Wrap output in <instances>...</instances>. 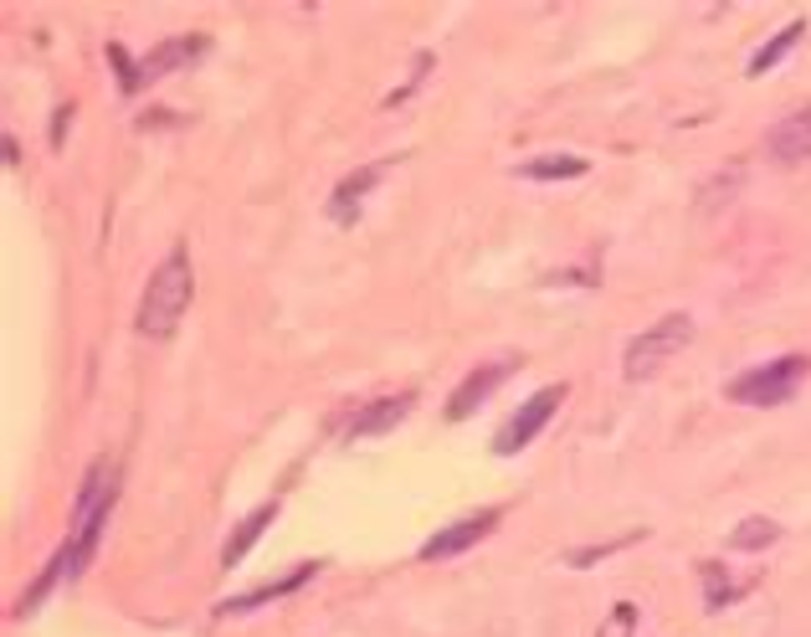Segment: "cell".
<instances>
[{
    "mask_svg": "<svg viewBox=\"0 0 811 637\" xmlns=\"http://www.w3.org/2000/svg\"><path fill=\"white\" fill-rule=\"evenodd\" d=\"M191 294H196V273H191V253L170 247V257L154 268L150 288H144V304H140V335L144 340H170L181 314L191 309Z\"/></svg>",
    "mask_w": 811,
    "mask_h": 637,
    "instance_id": "6da1fadb",
    "label": "cell"
},
{
    "mask_svg": "<svg viewBox=\"0 0 811 637\" xmlns=\"http://www.w3.org/2000/svg\"><path fill=\"white\" fill-rule=\"evenodd\" d=\"M688 340H694V319H688V314H668V319H658V325L643 329V335L627 345L622 376H627V381H647V376H658L663 360H673V355L684 350Z\"/></svg>",
    "mask_w": 811,
    "mask_h": 637,
    "instance_id": "7a4b0ae2",
    "label": "cell"
},
{
    "mask_svg": "<svg viewBox=\"0 0 811 637\" xmlns=\"http://www.w3.org/2000/svg\"><path fill=\"white\" fill-rule=\"evenodd\" d=\"M807 370L811 366L801 355H781V360H770V366H756V370H745V376H735V381H729V401H745V407H781V401H791V391L801 386Z\"/></svg>",
    "mask_w": 811,
    "mask_h": 637,
    "instance_id": "3957f363",
    "label": "cell"
},
{
    "mask_svg": "<svg viewBox=\"0 0 811 637\" xmlns=\"http://www.w3.org/2000/svg\"><path fill=\"white\" fill-rule=\"evenodd\" d=\"M560 401H565V386H545V391H534V397L504 422V432L493 438V453H499V458H514L524 442H534V438H540V427H545L550 417L560 411Z\"/></svg>",
    "mask_w": 811,
    "mask_h": 637,
    "instance_id": "277c9868",
    "label": "cell"
},
{
    "mask_svg": "<svg viewBox=\"0 0 811 637\" xmlns=\"http://www.w3.org/2000/svg\"><path fill=\"white\" fill-rule=\"evenodd\" d=\"M499 520H504V510H478V514H468V520L448 524V530H437V535L421 545V561H448V555H458V551H473L478 540L499 530Z\"/></svg>",
    "mask_w": 811,
    "mask_h": 637,
    "instance_id": "5b68a950",
    "label": "cell"
},
{
    "mask_svg": "<svg viewBox=\"0 0 811 637\" xmlns=\"http://www.w3.org/2000/svg\"><path fill=\"white\" fill-rule=\"evenodd\" d=\"M519 360L514 355H504V360H489V366H478L473 376H468V381L458 386V391H452V401H448V422H468V417H473L478 407H483V401L493 397V391H499V386L509 381V370H514Z\"/></svg>",
    "mask_w": 811,
    "mask_h": 637,
    "instance_id": "8992f818",
    "label": "cell"
},
{
    "mask_svg": "<svg viewBox=\"0 0 811 637\" xmlns=\"http://www.w3.org/2000/svg\"><path fill=\"white\" fill-rule=\"evenodd\" d=\"M766 155L776 165H807L811 160V103L807 109H791L781 124L766 134Z\"/></svg>",
    "mask_w": 811,
    "mask_h": 637,
    "instance_id": "52a82bcc",
    "label": "cell"
},
{
    "mask_svg": "<svg viewBox=\"0 0 811 637\" xmlns=\"http://www.w3.org/2000/svg\"><path fill=\"white\" fill-rule=\"evenodd\" d=\"M386 165L391 160H376V165H360L355 175H345V181L335 185V196H329V216H335L339 227H350L355 216H360V206H365V196H370V185L386 175Z\"/></svg>",
    "mask_w": 811,
    "mask_h": 637,
    "instance_id": "ba28073f",
    "label": "cell"
},
{
    "mask_svg": "<svg viewBox=\"0 0 811 637\" xmlns=\"http://www.w3.org/2000/svg\"><path fill=\"white\" fill-rule=\"evenodd\" d=\"M411 407H417V397H411V391H401V397H380V401H370L365 411H355L350 438H380V432H391V427L401 422V417H406Z\"/></svg>",
    "mask_w": 811,
    "mask_h": 637,
    "instance_id": "9c48e42d",
    "label": "cell"
},
{
    "mask_svg": "<svg viewBox=\"0 0 811 637\" xmlns=\"http://www.w3.org/2000/svg\"><path fill=\"white\" fill-rule=\"evenodd\" d=\"M314 576H319V566H298V571H288L283 581H273V586H257V592H247V596H232V602H222V607H216V617H242V612L263 607V602H278V596L298 592V586H304V581H314Z\"/></svg>",
    "mask_w": 811,
    "mask_h": 637,
    "instance_id": "30bf717a",
    "label": "cell"
},
{
    "mask_svg": "<svg viewBox=\"0 0 811 637\" xmlns=\"http://www.w3.org/2000/svg\"><path fill=\"white\" fill-rule=\"evenodd\" d=\"M278 520V499H267V504H257L253 514H247V520L237 524V530H232V540H226V551H222V566H237L242 555L253 551L257 540H263V530L267 524Z\"/></svg>",
    "mask_w": 811,
    "mask_h": 637,
    "instance_id": "8fae6325",
    "label": "cell"
},
{
    "mask_svg": "<svg viewBox=\"0 0 811 637\" xmlns=\"http://www.w3.org/2000/svg\"><path fill=\"white\" fill-rule=\"evenodd\" d=\"M206 52V37H170L154 58H144V83H154V78H165L170 68H181V62L201 58Z\"/></svg>",
    "mask_w": 811,
    "mask_h": 637,
    "instance_id": "7c38bea8",
    "label": "cell"
},
{
    "mask_svg": "<svg viewBox=\"0 0 811 637\" xmlns=\"http://www.w3.org/2000/svg\"><path fill=\"white\" fill-rule=\"evenodd\" d=\"M586 171H591V160H581V155H540L530 165H519L524 181H581Z\"/></svg>",
    "mask_w": 811,
    "mask_h": 637,
    "instance_id": "4fadbf2b",
    "label": "cell"
},
{
    "mask_svg": "<svg viewBox=\"0 0 811 637\" xmlns=\"http://www.w3.org/2000/svg\"><path fill=\"white\" fill-rule=\"evenodd\" d=\"M781 540V524L766 520V514H750V520L735 524V535H729V551H766Z\"/></svg>",
    "mask_w": 811,
    "mask_h": 637,
    "instance_id": "5bb4252c",
    "label": "cell"
},
{
    "mask_svg": "<svg viewBox=\"0 0 811 637\" xmlns=\"http://www.w3.org/2000/svg\"><path fill=\"white\" fill-rule=\"evenodd\" d=\"M801 37H807V21H791V27H781V31H776V37H770L766 47H760L756 58H750V78H760V72H770V68H776V62H781L786 52H791V47L801 42Z\"/></svg>",
    "mask_w": 811,
    "mask_h": 637,
    "instance_id": "9a60e30c",
    "label": "cell"
},
{
    "mask_svg": "<svg viewBox=\"0 0 811 637\" xmlns=\"http://www.w3.org/2000/svg\"><path fill=\"white\" fill-rule=\"evenodd\" d=\"M62 571H68V576H72V555H68V545H62V551H57V561H52V566H47L42 576H37V586H31V592L21 596V602H16V617H27V612H37V602H42V596L52 592L57 581H62Z\"/></svg>",
    "mask_w": 811,
    "mask_h": 637,
    "instance_id": "2e32d148",
    "label": "cell"
},
{
    "mask_svg": "<svg viewBox=\"0 0 811 637\" xmlns=\"http://www.w3.org/2000/svg\"><path fill=\"white\" fill-rule=\"evenodd\" d=\"M699 576H704V602H709V612H719V607H729V602H735V596L745 592V586H735V581H725L729 571L725 566H699Z\"/></svg>",
    "mask_w": 811,
    "mask_h": 637,
    "instance_id": "e0dca14e",
    "label": "cell"
},
{
    "mask_svg": "<svg viewBox=\"0 0 811 637\" xmlns=\"http://www.w3.org/2000/svg\"><path fill=\"white\" fill-rule=\"evenodd\" d=\"M637 530H632V535H616V540H606V545H586V551H571V566H596V561H606V555H616V551H627V545H637Z\"/></svg>",
    "mask_w": 811,
    "mask_h": 637,
    "instance_id": "ac0fdd59",
    "label": "cell"
},
{
    "mask_svg": "<svg viewBox=\"0 0 811 637\" xmlns=\"http://www.w3.org/2000/svg\"><path fill=\"white\" fill-rule=\"evenodd\" d=\"M109 62H113V72H119V88H124V93H140V88H144V68H134L119 42H109Z\"/></svg>",
    "mask_w": 811,
    "mask_h": 637,
    "instance_id": "d6986e66",
    "label": "cell"
},
{
    "mask_svg": "<svg viewBox=\"0 0 811 637\" xmlns=\"http://www.w3.org/2000/svg\"><path fill=\"white\" fill-rule=\"evenodd\" d=\"M735 191H740V165H735V171H729V175H714V181L699 191V206H704V212H714V206H719V196L729 201V196H735Z\"/></svg>",
    "mask_w": 811,
    "mask_h": 637,
    "instance_id": "ffe728a7",
    "label": "cell"
},
{
    "mask_svg": "<svg viewBox=\"0 0 811 637\" xmlns=\"http://www.w3.org/2000/svg\"><path fill=\"white\" fill-rule=\"evenodd\" d=\"M170 124H175V114H165V109H154V114L140 119V129H170Z\"/></svg>",
    "mask_w": 811,
    "mask_h": 637,
    "instance_id": "44dd1931",
    "label": "cell"
},
{
    "mask_svg": "<svg viewBox=\"0 0 811 637\" xmlns=\"http://www.w3.org/2000/svg\"><path fill=\"white\" fill-rule=\"evenodd\" d=\"M68 119H72V103H68V109H57V124H52V144H62V134H68Z\"/></svg>",
    "mask_w": 811,
    "mask_h": 637,
    "instance_id": "7402d4cb",
    "label": "cell"
}]
</instances>
